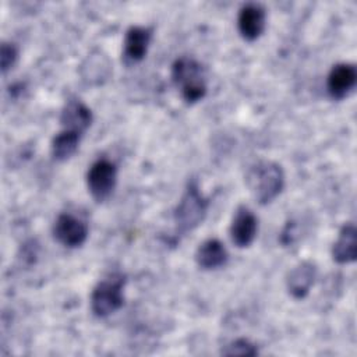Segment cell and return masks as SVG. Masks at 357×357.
<instances>
[{"instance_id": "9a60e30c", "label": "cell", "mask_w": 357, "mask_h": 357, "mask_svg": "<svg viewBox=\"0 0 357 357\" xmlns=\"http://www.w3.org/2000/svg\"><path fill=\"white\" fill-rule=\"evenodd\" d=\"M79 139H81V134L74 132V131L61 130L59 134L54 135V138L52 141L50 149H52L53 158L60 162L71 158L75 153V151L78 149Z\"/></svg>"}, {"instance_id": "6da1fadb", "label": "cell", "mask_w": 357, "mask_h": 357, "mask_svg": "<svg viewBox=\"0 0 357 357\" xmlns=\"http://www.w3.org/2000/svg\"><path fill=\"white\" fill-rule=\"evenodd\" d=\"M245 184L251 195L261 205H266L272 202L284 187L283 169L276 162L261 160L248 169Z\"/></svg>"}, {"instance_id": "8fae6325", "label": "cell", "mask_w": 357, "mask_h": 357, "mask_svg": "<svg viewBox=\"0 0 357 357\" xmlns=\"http://www.w3.org/2000/svg\"><path fill=\"white\" fill-rule=\"evenodd\" d=\"M92 120L93 116L91 109L79 99L67 100L60 114V124L63 130L74 131L81 135L91 126Z\"/></svg>"}, {"instance_id": "30bf717a", "label": "cell", "mask_w": 357, "mask_h": 357, "mask_svg": "<svg viewBox=\"0 0 357 357\" xmlns=\"http://www.w3.org/2000/svg\"><path fill=\"white\" fill-rule=\"evenodd\" d=\"M357 82V70L354 64L337 63L335 64L326 78V89L333 99H343L347 96Z\"/></svg>"}, {"instance_id": "7a4b0ae2", "label": "cell", "mask_w": 357, "mask_h": 357, "mask_svg": "<svg viewBox=\"0 0 357 357\" xmlns=\"http://www.w3.org/2000/svg\"><path fill=\"white\" fill-rule=\"evenodd\" d=\"M172 79L187 103H195L206 95L205 70L194 59H177L172 66Z\"/></svg>"}, {"instance_id": "277c9868", "label": "cell", "mask_w": 357, "mask_h": 357, "mask_svg": "<svg viewBox=\"0 0 357 357\" xmlns=\"http://www.w3.org/2000/svg\"><path fill=\"white\" fill-rule=\"evenodd\" d=\"M124 283L123 275H113L98 282L91 293V310L96 317H109L123 307Z\"/></svg>"}, {"instance_id": "e0dca14e", "label": "cell", "mask_w": 357, "mask_h": 357, "mask_svg": "<svg viewBox=\"0 0 357 357\" xmlns=\"http://www.w3.org/2000/svg\"><path fill=\"white\" fill-rule=\"evenodd\" d=\"M18 57V50L13 43H1L0 49V64H1V73L6 74L15 63Z\"/></svg>"}, {"instance_id": "5b68a950", "label": "cell", "mask_w": 357, "mask_h": 357, "mask_svg": "<svg viewBox=\"0 0 357 357\" xmlns=\"http://www.w3.org/2000/svg\"><path fill=\"white\" fill-rule=\"evenodd\" d=\"M117 183V167L107 159H98L86 173V185L92 198L98 202L107 199Z\"/></svg>"}, {"instance_id": "2e32d148", "label": "cell", "mask_w": 357, "mask_h": 357, "mask_svg": "<svg viewBox=\"0 0 357 357\" xmlns=\"http://www.w3.org/2000/svg\"><path fill=\"white\" fill-rule=\"evenodd\" d=\"M222 354H225V356H255V354H258V349L248 339H236L234 342L229 343L222 350Z\"/></svg>"}, {"instance_id": "3957f363", "label": "cell", "mask_w": 357, "mask_h": 357, "mask_svg": "<svg viewBox=\"0 0 357 357\" xmlns=\"http://www.w3.org/2000/svg\"><path fill=\"white\" fill-rule=\"evenodd\" d=\"M208 211V199L199 192L198 185L192 181L188 183L181 199L174 209L176 231L184 234L194 230L205 219Z\"/></svg>"}, {"instance_id": "52a82bcc", "label": "cell", "mask_w": 357, "mask_h": 357, "mask_svg": "<svg viewBox=\"0 0 357 357\" xmlns=\"http://www.w3.org/2000/svg\"><path fill=\"white\" fill-rule=\"evenodd\" d=\"M258 231V219L248 206H238L233 215L229 234L231 243L238 248L252 244Z\"/></svg>"}, {"instance_id": "ba28073f", "label": "cell", "mask_w": 357, "mask_h": 357, "mask_svg": "<svg viewBox=\"0 0 357 357\" xmlns=\"http://www.w3.org/2000/svg\"><path fill=\"white\" fill-rule=\"evenodd\" d=\"M152 38V29L148 26L131 25L124 35L123 60L126 64H135L141 61L148 52Z\"/></svg>"}, {"instance_id": "5bb4252c", "label": "cell", "mask_w": 357, "mask_h": 357, "mask_svg": "<svg viewBox=\"0 0 357 357\" xmlns=\"http://www.w3.org/2000/svg\"><path fill=\"white\" fill-rule=\"evenodd\" d=\"M333 261L337 264H350L356 261L357 257V241H356V227L353 223H346L333 243L332 247Z\"/></svg>"}, {"instance_id": "8992f818", "label": "cell", "mask_w": 357, "mask_h": 357, "mask_svg": "<svg viewBox=\"0 0 357 357\" xmlns=\"http://www.w3.org/2000/svg\"><path fill=\"white\" fill-rule=\"evenodd\" d=\"M53 236L64 247L77 248L85 243L88 226L82 219L71 213H60L53 225Z\"/></svg>"}, {"instance_id": "9c48e42d", "label": "cell", "mask_w": 357, "mask_h": 357, "mask_svg": "<svg viewBox=\"0 0 357 357\" xmlns=\"http://www.w3.org/2000/svg\"><path fill=\"white\" fill-rule=\"evenodd\" d=\"M266 25L265 8L258 3L244 4L237 15V28L240 35L247 40L259 38Z\"/></svg>"}, {"instance_id": "4fadbf2b", "label": "cell", "mask_w": 357, "mask_h": 357, "mask_svg": "<svg viewBox=\"0 0 357 357\" xmlns=\"http://www.w3.org/2000/svg\"><path fill=\"white\" fill-rule=\"evenodd\" d=\"M229 259L227 250L218 238H208L202 241L195 251V262L202 269H218Z\"/></svg>"}, {"instance_id": "7c38bea8", "label": "cell", "mask_w": 357, "mask_h": 357, "mask_svg": "<svg viewBox=\"0 0 357 357\" xmlns=\"http://www.w3.org/2000/svg\"><path fill=\"white\" fill-rule=\"evenodd\" d=\"M317 278V265L311 261H303L297 264L286 278V286L289 293L294 298H304Z\"/></svg>"}]
</instances>
